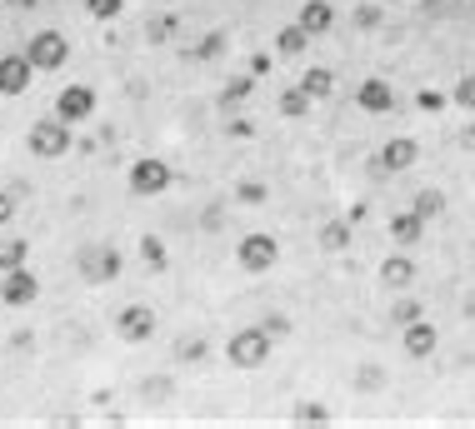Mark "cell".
Returning <instances> with one entry per match:
<instances>
[{
	"label": "cell",
	"mask_w": 475,
	"mask_h": 429,
	"mask_svg": "<svg viewBox=\"0 0 475 429\" xmlns=\"http://www.w3.org/2000/svg\"><path fill=\"white\" fill-rule=\"evenodd\" d=\"M270 350H276V335H270L266 325H240L236 335L226 340V360L236 364V370H260V364H270Z\"/></svg>",
	"instance_id": "cell-1"
},
{
	"label": "cell",
	"mask_w": 475,
	"mask_h": 429,
	"mask_svg": "<svg viewBox=\"0 0 475 429\" xmlns=\"http://www.w3.org/2000/svg\"><path fill=\"white\" fill-rule=\"evenodd\" d=\"M70 131H76V125H66L60 115H46V120H36L26 131V150L36 160H60L70 150Z\"/></svg>",
	"instance_id": "cell-2"
},
{
	"label": "cell",
	"mask_w": 475,
	"mask_h": 429,
	"mask_svg": "<svg viewBox=\"0 0 475 429\" xmlns=\"http://www.w3.org/2000/svg\"><path fill=\"white\" fill-rule=\"evenodd\" d=\"M125 185H131V195H141V200H155V195H165V190L175 185V170L165 165V160L145 155V160H135V165H131V175H125Z\"/></svg>",
	"instance_id": "cell-3"
},
{
	"label": "cell",
	"mask_w": 475,
	"mask_h": 429,
	"mask_svg": "<svg viewBox=\"0 0 475 429\" xmlns=\"http://www.w3.org/2000/svg\"><path fill=\"white\" fill-rule=\"evenodd\" d=\"M76 270H80V280H86V285H105V280L121 275V255H115L111 245L90 240V245H80V250H76Z\"/></svg>",
	"instance_id": "cell-4"
},
{
	"label": "cell",
	"mask_w": 475,
	"mask_h": 429,
	"mask_svg": "<svg viewBox=\"0 0 475 429\" xmlns=\"http://www.w3.org/2000/svg\"><path fill=\"white\" fill-rule=\"evenodd\" d=\"M236 260H240L246 275H266V270H276V260H280V240L256 230V235H246V240L236 245Z\"/></svg>",
	"instance_id": "cell-5"
},
{
	"label": "cell",
	"mask_w": 475,
	"mask_h": 429,
	"mask_svg": "<svg viewBox=\"0 0 475 429\" xmlns=\"http://www.w3.org/2000/svg\"><path fill=\"white\" fill-rule=\"evenodd\" d=\"M155 325H161V315H155L151 305H125L111 330H115V340H125V345H151Z\"/></svg>",
	"instance_id": "cell-6"
},
{
	"label": "cell",
	"mask_w": 475,
	"mask_h": 429,
	"mask_svg": "<svg viewBox=\"0 0 475 429\" xmlns=\"http://www.w3.org/2000/svg\"><path fill=\"white\" fill-rule=\"evenodd\" d=\"M26 56L36 70H60L70 60V40L60 36V30H36V36L26 40Z\"/></svg>",
	"instance_id": "cell-7"
},
{
	"label": "cell",
	"mask_w": 475,
	"mask_h": 429,
	"mask_svg": "<svg viewBox=\"0 0 475 429\" xmlns=\"http://www.w3.org/2000/svg\"><path fill=\"white\" fill-rule=\"evenodd\" d=\"M36 295H40V280L30 275V265H20V270H5V275H0V305L26 309V305H36Z\"/></svg>",
	"instance_id": "cell-8"
},
{
	"label": "cell",
	"mask_w": 475,
	"mask_h": 429,
	"mask_svg": "<svg viewBox=\"0 0 475 429\" xmlns=\"http://www.w3.org/2000/svg\"><path fill=\"white\" fill-rule=\"evenodd\" d=\"M400 350H406L410 360H430V355L440 350V330L430 325L426 315L410 319V325H400Z\"/></svg>",
	"instance_id": "cell-9"
},
{
	"label": "cell",
	"mask_w": 475,
	"mask_h": 429,
	"mask_svg": "<svg viewBox=\"0 0 475 429\" xmlns=\"http://www.w3.org/2000/svg\"><path fill=\"white\" fill-rule=\"evenodd\" d=\"M36 75H40V70L30 66L26 50H10V56H0V95H26Z\"/></svg>",
	"instance_id": "cell-10"
},
{
	"label": "cell",
	"mask_w": 475,
	"mask_h": 429,
	"mask_svg": "<svg viewBox=\"0 0 475 429\" xmlns=\"http://www.w3.org/2000/svg\"><path fill=\"white\" fill-rule=\"evenodd\" d=\"M56 115L66 125H86L95 115V90L90 85H66V90L56 95Z\"/></svg>",
	"instance_id": "cell-11"
},
{
	"label": "cell",
	"mask_w": 475,
	"mask_h": 429,
	"mask_svg": "<svg viewBox=\"0 0 475 429\" xmlns=\"http://www.w3.org/2000/svg\"><path fill=\"white\" fill-rule=\"evenodd\" d=\"M355 105H361L365 115H390L400 105V95H396V85H385V80H361L355 85Z\"/></svg>",
	"instance_id": "cell-12"
},
{
	"label": "cell",
	"mask_w": 475,
	"mask_h": 429,
	"mask_svg": "<svg viewBox=\"0 0 475 429\" xmlns=\"http://www.w3.org/2000/svg\"><path fill=\"white\" fill-rule=\"evenodd\" d=\"M416 160H420V145L410 141V135H396V141H385V145H380L375 165H380V170H390V175H400V170H410Z\"/></svg>",
	"instance_id": "cell-13"
},
{
	"label": "cell",
	"mask_w": 475,
	"mask_h": 429,
	"mask_svg": "<svg viewBox=\"0 0 475 429\" xmlns=\"http://www.w3.org/2000/svg\"><path fill=\"white\" fill-rule=\"evenodd\" d=\"M380 285H385L390 295H406V289L416 285V260H410V255H385V260H380Z\"/></svg>",
	"instance_id": "cell-14"
},
{
	"label": "cell",
	"mask_w": 475,
	"mask_h": 429,
	"mask_svg": "<svg viewBox=\"0 0 475 429\" xmlns=\"http://www.w3.org/2000/svg\"><path fill=\"white\" fill-rule=\"evenodd\" d=\"M420 235H426V214H420V210L390 214V240H396V245H420Z\"/></svg>",
	"instance_id": "cell-15"
},
{
	"label": "cell",
	"mask_w": 475,
	"mask_h": 429,
	"mask_svg": "<svg viewBox=\"0 0 475 429\" xmlns=\"http://www.w3.org/2000/svg\"><path fill=\"white\" fill-rule=\"evenodd\" d=\"M295 20H301V26L311 30V36H325V30L335 26V5H331V0H305Z\"/></svg>",
	"instance_id": "cell-16"
},
{
	"label": "cell",
	"mask_w": 475,
	"mask_h": 429,
	"mask_svg": "<svg viewBox=\"0 0 475 429\" xmlns=\"http://www.w3.org/2000/svg\"><path fill=\"white\" fill-rule=\"evenodd\" d=\"M385 384H390V374H385V364H375V360H365L361 370L351 374V390L355 394H380Z\"/></svg>",
	"instance_id": "cell-17"
},
{
	"label": "cell",
	"mask_w": 475,
	"mask_h": 429,
	"mask_svg": "<svg viewBox=\"0 0 475 429\" xmlns=\"http://www.w3.org/2000/svg\"><path fill=\"white\" fill-rule=\"evenodd\" d=\"M315 245H321L325 255L351 250V220H325V225H321V235H315Z\"/></svg>",
	"instance_id": "cell-18"
},
{
	"label": "cell",
	"mask_w": 475,
	"mask_h": 429,
	"mask_svg": "<svg viewBox=\"0 0 475 429\" xmlns=\"http://www.w3.org/2000/svg\"><path fill=\"white\" fill-rule=\"evenodd\" d=\"M311 40H315L311 30H305L301 20H290V26L276 36V56H290V60H295V56H305V46H311Z\"/></svg>",
	"instance_id": "cell-19"
},
{
	"label": "cell",
	"mask_w": 475,
	"mask_h": 429,
	"mask_svg": "<svg viewBox=\"0 0 475 429\" xmlns=\"http://www.w3.org/2000/svg\"><path fill=\"white\" fill-rule=\"evenodd\" d=\"M141 400L145 404H171L175 400V380H171V374H151V380H141Z\"/></svg>",
	"instance_id": "cell-20"
},
{
	"label": "cell",
	"mask_w": 475,
	"mask_h": 429,
	"mask_svg": "<svg viewBox=\"0 0 475 429\" xmlns=\"http://www.w3.org/2000/svg\"><path fill=\"white\" fill-rule=\"evenodd\" d=\"M301 85L311 90V100H325V95L335 90V70L331 66H311V70L301 75Z\"/></svg>",
	"instance_id": "cell-21"
},
{
	"label": "cell",
	"mask_w": 475,
	"mask_h": 429,
	"mask_svg": "<svg viewBox=\"0 0 475 429\" xmlns=\"http://www.w3.org/2000/svg\"><path fill=\"white\" fill-rule=\"evenodd\" d=\"M280 115H285V120H301V115H311V90H305V85L280 90Z\"/></svg>",
	"instance_id": "cell-22"
},
{
	"label": "cell",
	"mask_w": 475,
	"mask_h": 429,
	"mask_svg": "<svg viewBox=\"0 0 475 429\" xmlns=\"http://www.w3.org/2000/svg\"><path fill=\"white\" fill-rule=\"evenodd\" d=\"M141 265H145V270H155V275L171 265V255H165V240H161V235H145V240H141Z\"/></svg>",
	"instance_id": "cell-23"
},
{
	"label": "cell",
	"mask_w": 475,
	"mask_h": 429,
	"mask_svg": "<svg viewBox=\"0 0 475 429\" xmlns=\"http://www.w3.org/2000/svg\"><path fill=\"white\" fill-rule=\"evenodd\" d=\"M20 265H30V245L26 240H5V245H0V275L20 270Z\"/></svg>",
	"instance_id": "cell-24"
},
{
	"label": "cell",
	"mask_w": 475,
	"mask_h": 429,
	"mask_svg": "<svg viewBox=\"0 0 475 429\" xmlns=\"http://www.w3.org/2000/svg\"><path fill=\"white\" fill-rule=\"evenodd\" d=\"M290 420H295V424H331V410H325L321 400H301V404L290 410Z\"/></svg>",
	"instance_id": "cell-25"
},
{
	"label": "cell",
	"mask_w": 475,
	"mask_h": 429,
	"mask_svg": "<svg viewBox=\"0 0 475 429\" xmlns=\"http://www.w3.org/2000/svg\"><path fill=\"white\" fill-rule=\"evenodd\" d=\"M270 200V185H260V180H240L236 185V205H266Z\"/></svg>",
	"instance_id": "cell-26"
},
{
	"label": "cell",
	"mask_w": 475,
	"mask_h": 429,
	"mask_svg": "<svg viewBox=\"0 0 475 429\" xmlns=\"http://www.w3.org/2000/svg\"><path fill=\"white\" fill-rule=\"evenodd\" d=\"M175 360H181V364H200V360H206V340H200V335H181V340H175Z\"/></svg>",
	"instance_id": "cell-27"
},
{
	"label": "cell",
	"mask_w": 475,
	"mask_h": 429,
	"mask_svg": "<svg viewBox=\"0 0 475 429\" xmlns=\"http://www.w3.org/2000/svg\"><path fill=\"white\" fill-rule=\"evenodd\" d=\"M250 85H256L250 75H236V80H230L226 90H220V110H230V105H240V100H246V95H250Z\"/></svg>",
	"instance_id": "cell-28"
},
{
	"label": "cell",
	"mask_w": 475,
	"mask_h": 429,
	"mask_svg": "<svg viewBox=\"0 0 475 429\" xmlns=\"http://www.w3.org/2000/svg\"><path fill=\"white\" fill-rule=\"evenodd\" d=\"M410 210H420L426 220H436V214L446 210V195H440V190H420V195L410 200Z\"/></svg>",
	"instance_id": "cell-29"
},
{
	"label": "cell",
	"mask_w": 475,
	"mask_h": 429,
	"mask_svg": "<svg viewBox=\"0 0 475 429\" xmlns=\"http://www.w3.org/2000/svg\"><path fill=\"white\" fill-rule=\"evenodd\" d=\"M220 50H226V30H210V36L200 40L195 50H190V60H216Z\"/></svg>",
	"instance_id": "cell-30"
},
{
	"label": "cell",
	"mask_w": 475,
	"mask_h": 429,
	"mask_svg": "<svg viewBox=\"0 0 475 429\" xmlns=\"http://www.w3.org/2000/svg\"><path fill=\"white\" fill-rule=\"evenodd\" d=\"M145 36H151V46H165V40L175 36V16H155V20H145Z\"/></svg>",
	"instance_id": "cell-31"
},
{
	"label": "cell",
	"mask_w": 475,
	"mask_h": 429,
	"mask_svg": "<svg viewBox=\"0 0 475 429\" xmlns=\"http://www.w3.org/2000/svg\"><path fill=\"white\" fill-rule=\"evenodd\" d=\"M20 200H26V195H20L16 185H10V190H0V225H10V220L20 214Z\"/></svg>",
	"instance_id": "cell-32"
},
{
	"label": "cell",
	"mask_w": 475,
	"mask_h": 429,
	"mask_svg": "<svg viewBox=\"0 0 475 429\" xmlns=\"http://www.w3.org/2000/svg\"><path fill=\"white\" fill-rule=\"evenodd\" d=\"M86 10H90L95 20H115L125 10V0H86Z\"/></svg>",
	"instance_id": "cell-33"
},
{
	"label": "cell",
	"mask_w": 475,
	"mask_h": 429,
	"mask_svg": "<svg viewBox=\"0 0 475 429\" xmlns=\"http://www.w3.org/2000/svg\"><path fill=\"white\" fill-rule=\"evenodd\" d=\"M450 100L460 105V110H475V80L466 75V80H456V90H450Z\"/></svg>",
	"instance_id": "cell-34"
},
{
	"label": "cell",
	"mask_w": 475,
	"mask_h": 429,
	"mask_svg": "<svg viewBox=\"0 0 475 429\" xmlns=\"http://www.w3.org/2000/svg\"><path fill=\"white\" fill-rule=\"evenodd\" d=\"M390 319H396V325H410V319H420V305L416 299H396V305H390Z\"/></svg>",
	"instance_id": "cell-35"
},
{
	"label": "cell",
	"mask_w": 475,
	"mask_h": 429,
	"mask_svg": "<svg viewBox=\"0 0 475 429\" xmlns=\"http://www.w3.org/2000/svg\"><path fill=\"white\" fill-rule=\"evenodd\" d=\"M380 20H385V16H380V5H361V10H355V26H361V30H375Z\"/></svg>",
	"instance_id": "cell-36"
},
{
	"label": "cell",
	"mask_w": 475,
	"mask_h": 429,
	"mask_svg": "<svg viewBox=\"0 0 475 429\" xmlns=\"http://www.w3.org/2000/svg\"><path fill=\"white\" fill-rule=\"evenodd\" d=\"M220 220H226V210H220V205H210L206 214H200V225H206V230H220Z\"/></svg>",
	"instance_id": "cell-37"
},
{
	"label": "cell",
	"mask_w": 475,
	"mask_h": 429,
	"mask_svg": "<svg viewBox=\"0 0 475 429\" xmlns=\"http://www.w3.org/2000/svg\"><path fill=\"white\" fill-rule=\"evenodd\" d=\"M266 330H270V335H276V340H280V335H285V330H290V319H285V315H270V319H266Z\"/></svg>",
	"instance_id": "cell-38"
},
{
	"label": "cell",
	"mask_w": 475,
	"mask_h": 429,
	"mask_svg": "<svg viewBox=\"0 0 475 429\" xmlns=\"http://www.w3.org/2000/svg\"><path fill=\"white\" fill-rule=\"evenodd\" d=\"M420 110H440V95L436 90H420Z\"/></svg>",
	"instance_id": "cell-39"
}]
</instances>
